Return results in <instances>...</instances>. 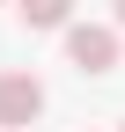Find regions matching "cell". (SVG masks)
Returning <instances> with one entry per match:
<instances>
[{
	"mask_svg": "<svg viewBox=\"0 0 125 132\" xmlns=\"http://www.w3.org/2000/svg\"><path fill=\"white\" fill-rule=\"evenodd\" d=\"M111 7H118V29H125V0H111Z\"/></svg>",
	"mask_w": 125,
	"mask_h": 132,
	"instance_id": "4",
	"label": "cell"
},
{
	"mask_svg": "<svg viewBox=\"0 0 125 132\" xmlns=\"http://www.w3.org/2000/svg\"><path fill=\"white\" fill-rule=\"evenodd\" d=\"M66 59L81 66V73H111V66H118V29H103V22H66Z\"/></svg>",
	"mask_w": 125,
	"mask_h": 132,
	"instance_id": "2",
	"label": "cell"
},
{
	"mask_svg": "<svg viewBox=\"0 0 125 132\" xmlns=\"http://www.w3.org/2000/svg\"><path fill=\"white\" fill-rule=\"evenodd\" d=\"M15 15H22V29H66L74 0H15Z\"/></svg>",
	"mask_w": 125,
	"mask_h": 132,
	"instance_id": "3",
	"label": "cell"
},
{
	"mask_svg": "<svg viewBox=\"0 0 125 132\" xmlns=\"http://www.w3.org/2000/svg\"><path fill=\"white\" fill-rule=\"evenodd\" d=\"M118 132H125V125H118Z\"/></svg>",
	"mask_w": 125,
	"mask_h": 132,
	"instance_id": "5",
	"label": "cell"
},
{
	"mask_svg": "<svg viewBox=\"0 0 125 132\" xmlns=\"http://www.w3.org/2000/svg\"><path fill=\"white\" fill-rule=\"evenodd\" d=\"M37 118H44V81L22 73V66H15V73H0V125L22 132V125H37Z\"/></svg>",
	"mask_w": 125,
	"mask_h": 132,
	"instance_id": "1",
	"label": "cell"
}]
</instances>
